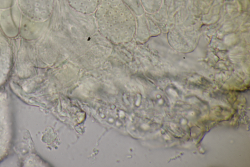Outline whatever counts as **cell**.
I'll use <instances>...</instances> for the list:
<instances>
[{"label":"cell","instance_id":"obj_1","mask_svg":"<svg viewBox=\"0 0 250 167\" xmlns=\"http://www.w3.org/2000/svg\"><path fill=\"white\" fill-rule=\"evenodd\" d=\"M14 137L12 100L8 93L0 90V163L11 150Z\"/></svg>","mask_w":250,"mask_h":167},{"label":"cell","instance_id":"obj_2","mask_svg":"<svg viewBox=\"0 0 250 167\" xmlns=\"http://www.w3.org/2000/svg\"><path fill=\"white\" fill-rule=\"evenodd\" d=\"M12 60L11 48L0 32V87L7 80L11 70Z\"/></svg>","mask_w":250,"mask_h":167}]
</instances>
